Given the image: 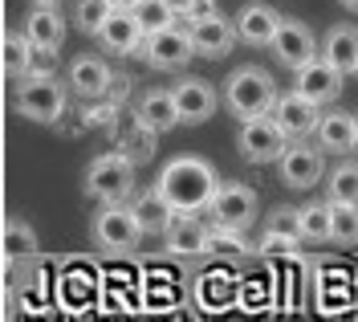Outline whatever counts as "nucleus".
I'll list each match as a JSON object with an SVG mask.
<instances>
[{"label":"nucleus","instance_id":"f257e3e1","mask_svg":"<svg viewBox=\"0 0 358 322\" xmlns=\"http://www.w3.org/2000/svg\"><path fill=\"white\" fill-rule=\"evenodd\" d=\"M155 188L176 212H200V208H208L212 192H216V172L196 155H179L163 167Z\"/></svg>","mask_w":358,"mask_h":322},{"label":"nucleus","instance_id":"f03ea898","mask_svg":"<svg viewBox=\"0 0 358 322\" xmlns=\"http://www.w3.org/2000/svg\"><path fill=\"white\" fill-rule=\"evenodd\" d=\"M273 78H268L265 69H236L232 78H228V90H224V102H228V111L241 118H252V115H268V106H273Z\"/></svg>","mask_w":358,"mask_h":322},{"label":"nucleus","instance_id":"7ed1b4c3","mask_svg":"<svg viewBox=\"0 0 358 322\" xmlns=\"http://www.w3.org/2000/svg\"><path fill=\"white\" fill-rule=\"evenodd\" d=\"M134 188V160L131 155H98V160L90 163L86 172V192L90 196H98L102 204H122L127 196H131Z\"/></svg>","mask_w":358,"mask_h":322},{"label":"nucleus","instance_id":"20e7f679","mask_svg":"<svg viewBox=\"0 0 358 322\" xmlns=\"http://www.w3.org/2000/svg\"><path fill=\"white\" fill-rule=\"evenodd\" d=\"M208 212H212L220 232H241L257 220V192L248 184H216Z\"/></svg>","mask_w":358,"mask_h":322},{"label":"nucleus","instance_id":"39448f33","mask_svg":"<svg viewBox=\"0 0 358 322\" xmlns=\"http://www.w3.org/2000/svg\"><path fill=\"white\" fill-rule=\"evenodd\" d=\"M17 111L33 122H57L66 111V90L49 78V74H33L17 90Z\"/></svg>","mask_w":358,"mask_h":322},{"label":"nucleus","instance_id":"423d86ee","mask_svg":"<svg viewBox=\"0 0 358 322\" xmlns=\"http://www.w3.org/2000/svg\"><path fill=\"white\" fill-rule=\"evenodd\" d=\"M236 143H241V155H245V160L268 163V160H281V151H285V131H281L268 115H252V118H245Z\"/></svg>","mask_w":358,"mask_h":322},{"label":"nucleus","instance_id":"0eeeda50","mask_svg":"<svg viewBox=\"0 0 358 322\" xmlns=\"http://www.w3.org/2000/svg\"><path fill=\"white\" fill-rule=\"evenodd\" d=\"M94 237H98V245H102V249L122 253V249H134V245H138L143 229H138V220H134L131 208L106 204L102 212H98V220H94Z\"/></svg>","mask_w":358,"mask_h":322},{"label":"nucleus","instance_id":"6e6552de","mask_svg":"<svg viewBox=\"0 0 358 322\" xmlns=\"http://www.w3.org/2000/svg\"><path fill=\"white\" fill-rule=\"evenodd\" d=\"M192 53H196L192 49V37L183 29H176V24L155 29V33H143V57L155 69H179Z\"/></svg>","mask_w":358,"mask_h":322},{"label":"nucleus","instance_id":"1a4fd4ad","mask_svg":"<svg viewBox=\"0 0 358 322\" xmlns=\"http://www.w3.org/2000/svg\"><path fill=\"white\" fill-rule=\"evenodd\" d=\"M293 90L301 94V98H310L313 106L334 102L338 94H342V74H338L326 57H313V62H306V66H297V82H293Z\"/></svg>","mask_w":358,"mask_h":322},{"label":"nucleus","instance_id":"9d476101","mask_svg":"<svg viewBox=\"0 0 358 322\" xmlns=\"http://www.w3.org/2000/svg\"><path fill=\"white\" fill-rule=\"evenodd\" d=\"M268 118L285 131V135H310L313 127H317V106H313L310 98H301V94L293 90V94H277L273 98V106H268Z\"/></svg>","mask_w":358,"mask_h":322},{"label":"nucleus","instance_id":"9b49d317","mask_svg":"<svg viewBox=\"0 0 358 322\" xmlns=\"http://www.w3.org/2000/svg\"><path fill=\"white\" fill-rule=\"evenodd\" d=\"M187 37H192V49H196L200 57H224V53L232 49V41H236V29L212 8V13H203V17L192 21Z\"/></svg>","mask_w":358,"mask_h":322},{"label":"nucleus","instance_id":"f8f14e48","mask_svg":"<svg viewBox=\"0 0 358 322\" xmlns=\"http://www.w3.org/2000/svg\"><path fill=\"white\" fill-rule=\"evenodd\" d=\"M273 53L281 57V66H306V62H313L317 57V46H313V33L306 29V24H297V21H281L277 24V33H273Z\"/></svg>","mask_w":358,"mask_h":322},{"label":"nucleus","instance_id":"ddd939ff","mask_svg":"<svg viewBox=\"0 0 358 322\" xmlns=\"http://www.w3.org/2000/svg\"><path fill=\"white\" fill-rule=\"evenodd\" d=\"M163 237H167V249H171L176 257H196V253L208 249L212 229L203 225L200 216H192V212H171V220H167Z\"/></svg>","mask_w":358,"mask_h":322},{"label":"nucleus","instance_id":"4468645a","mask_svg":"<svg viewBox=\"0 0 358 322\" xmlns=\"http://www.w3.org/2000/svg\"><path fill=\"white\" fill-rule=\"evenodd\" d=\"M24 37H29L33 53H53L62 46L66 41V21H62L57 4H37L29 13V21H24Z\"/></svg>","mask_w":358,"mask_h":322},{"label":"nucleus","instance_id":"2eb2a0df","mask_svg":"<svg viewBox=\"0 0 358 322\" xmlns=\"http://www.w3.org/2000/svg\"><path fill=\"white\" fill-rule=\"evenodd\" d=\"M171 98H176L179 122H192V127H196V122H208L212 111H216V94H212V86L200 82V78L179 82L176 90H171Z\"/></svg>","mask_w":358,"mask_h":322},{"label":"nucleus","instance_id":"dca6fc26","mask_svg":"<svg viewBox=\"0 0 358 322\" xmlns=\"http://www.w3.org/2000/svg\"><path fill=\"white\" fill-rule=\"evenodd\" d=\"M322 176H326L322 151H313V147H285L281 151V180L289 188H313Z\"/></svg>","mask_w":358,"mask_h":322},{"label":"nucleus","instance_id":"f3484780","mask_svg":"<svg viewBox=\"0 0 358 322\" xmlns=\"http://www.w3.org/2000/svg\"><path fill=\"white\" fill-rule=\"evenodd\" d=\"M98 37H102V46L110 49V53H134V49L143 46V29H138L131 8H110L102 29H98Z\"/></svg>","mask_w":358,"mask_h":322},{"label":"nucleus","instance_id":"a211bd4d","mask_svg":"<svg viewBox=\"0 0 358 322\" xmlns=\"http://www.w3.org/2000/svg\"><path fill=\"white\" fill-rule=\"evenodd\" d=\"M322 57H326L342 78L355 74L358 69V29L355 24H334V29L326 33V41H322Z\"/></svg>","mask_w":358,"mask_h":322},{"label":"nucleus","instance_id":"6ab92c4d","mask_svg":"<svg viewBox=\"0 0 358 322\" xmlns=\"http://www.w3.org/2000/svg\"><path fill=\"white\" fill-rule=\"evenodd\" d=\"M277 24H281V17L268 8V4H245L241 13H236V37L241 41H248V46H268L273 41V33H277Z\"/></svg>","mask_w":358,"mask_h":322},{"label":"nucleus","instance_id":"aec40b11","mask_svg":"<svg viewBox=\"0 0 358 322\" xmlns=\"http://www.w3.org/2000/svg\"><path fill=\"white\" fill-rule=\"evenodd\" d=\"M138 127L143 131H171L179 127V111H176V98L167 90H151L143 94V102H138Z\"/></svg>","mask_w":358,"mask_h":322},{"label":"nucleus","instance_id":"412c9836","mask_svg":"<svg viewBox=\"0 0 358 322\" xmlns=\"http://www.w3.org/2000/svg\"><path fill=\"white\" fill-rule=\"evenodd\" d=\"M69 86H73V94H82V98H98V94H106V86H110V69H106L102 57H78L69 66Z\"/></svg>","mask_w":358,"mask_h":322},{"label":"nucleus","instance_id":"4be33fe9","mask_svg":"<svg viewBox=\"0 0 358 322\" xmlns=\"http://www.w3.org/2000/svg\"><path fill=\"white\" fill-rule=\"evenodd\" d=\"M313 135H317V147L322 151H334V155H342V151H350L355 147V115H322L317 118V127H313Z\"/></svg>","mask_w":358,"mask_h":322},{"label":"nucleus","instance_id":"5701e85b","mask_svg":"<svg viewBox=\"0 0 358 322\" xmlns=\"http://www.w3.org/2000/svg\"><path fill=\"white\" fill-rule=\"evenodd\" d=\"M131 212H134V220H138V229H143V232H163L176 208L167 204V200H163V192L155 188V192H143V196L131 204Z\"/></svg>","mask_w":358,"mask_h":322},{"label":"nucleus","instance_id":"b1692460","mask_svg":"<svg viewBox=\"0 0 358 322\" xmlns=\"http://www.w3.org/2000/svg\"><path fill=\"white\" fill-rule=\"evenodd\" d=\"M131 13H134V21H138L143 33H155V29L176 24V4L171 0H134Z\"/></svg>","mask_w":358,"mask_h":322},{"label":"nucleus","instance_id":"393cba45","mask_svg":"<svg viewBox=\"0 0 358 322\" xmlns=\"http://www.w3.org/2000/svg\"><path fill=\"white\" fill-rule=\"evenodd\" d=\"M29 62H33L29 37H24V33H4V41H0V69H4V74H24Z\"/></svg>","mask_w":358,"mask_h":322},{"label":"nucleus","instance_id":"a878e982","mask_svg":"<svg viewBox=\"0 0 358 322\" xmlns=\"http://www.w3.org/2000/svg\"><path fill=\"white\" fill-rule=\"evenodd\" d=\"M330 241L358 245V204H330Z\"/></svg>","mask_w":358,"mask_h":322},{"label":"nucleus","instance_id":"bb28decb","mask_svg":"<svg viewBox=\"0 0 358 322\" xmlns=\"http://www.w3.org/2000/svg\"><path fill=\"white\" fill-rule=\"evenodd\" d=\"M330 200L334 204H358V163H338L330 172Z\"/></svg>","mask_w":358,"mask_h":322},{"label":"nucleus","instance_id":"cd10ccee","mask_svg":"<svg viewBox=\"0 0 358 322\" xmlns=\"http://www.w3.org/2000/svg\"><path fill=\"white\" fill-rule=\"evenodd\" d=\"M297 220H301V237L306 241H330V204L297 208Z\"/></svg>","mask_w":358,"mask_h":322},{"label":"nucleus","instance_id":"c85d7f7f","mask_svg":"<svg viewBox=\"0 0 358 322\" xmlns=\"http://www.w3.org/2000/svg\"><path fill=\"white\" fill-rule=\"evenodd\" d=\"M110 8H114L110 0H78V13H73V17H78V29L98 37V29H102V21H106Z\"/></svg>","mask_w":358,"mask_h":322},{"label":"nucleus","instance_id":"c756f323","mask_svg":"<svg viewBox=\"0 0 358 322\" xmlns=\"http://www.w3.org/2000/svg\"><path fill=\"white\" fill-rule=\"evenodd\" d=\"M268 237H281V241H297L301 237V220H297V208H277L273 220H268Z\"/></svg>","mask_w":358,"mask_h":322},{"label":"nucleus","instance_id":"7c9ffc66","mask_svg":"<svg viewBox=\"0 0 358 322\" xmlns=\"http://www.w3.org/2000/svg\"><path fill=\"white\" fill-rule=\"evenodd\" d=\"M4 249H8V253H29V249H33V232L21 229V225H13V229L4 232Z\"/></svg>","mask_w":358,"mask_h":322},{"label":"nucleus","instance_id":"2f4dec72","mask_svg":"<svg viewBox=\"0 0 358 322\" xmlns=\"http://www.w3.org/2000/svg\"><path fill=\"white\" fill-rule=\"evenodd\" d=\"M110 4H114V8H131L134 0H110Z\"/></svg>","mask_w":358,"mask_h":322},{"label":"nucleus","instance_id":"473e14b6","mask_svg":"<svg viewBox=\"0 0 358 322\" xmlns=\"http://www.w3.org/2000/svg\"><path fill=\"white\" fill-rule=\"evenodd\" d=\"M342 4H346V8H355V13H358V0H342Z\"/></svg>","mask_w":358,"mask_h":322},{"label":"nucleus","instance_id":"72a5a7b5","mask_svg":"<svg viewBox=\"0 0 358 322\" xmlns=\"http://www.w3.org/2000/svg\"><path fill=\"white\" fill-rule=\"evenodd\" d=\"M355 147H358V115H355Z\"/></svg>","mask_w":358,"mask_h":322},{"label":"nucleus","instance_id":"f704fd0d","mask_svg":"<svg viewBox=\"0 0 358 322\" xmlns=\"http://www.w3.org/2000/svg\"><path fill=\"white\" fill-rule=\"evenodd\" d=\"M37 4H62V0H37Z\"/></svg>","mask_w":358,"mask_h":322},{"label":"nucleus","instance_id":"c9c22d12","mask_svg":"<svg viewBox=\"0 0 358 322\" xmlns=\"http://www.w3.org/2000/svg\"><path fill=\"white\" fill-rule=\"evenodd\" d=\"M355 74H358V69H355Z\"/></svg>","mask_w":358,"mask_h":322}]
</instances>
